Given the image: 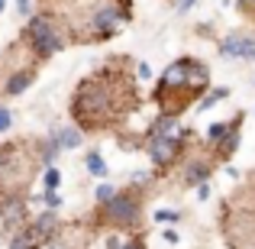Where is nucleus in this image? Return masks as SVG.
Returning a JSON list of instances; mask_svg holds the SVG:
<instances>
[{"instance_id": "nucleus-1", "label": "nucleus", "mask_w": 255, "mask_h": 249, "mask_svg": "<svg viewBox=\"0 0 255 249\" xmlns=\"http://www.w3.org/2000/svg\"><path fill=\"white\" fill-rule=\"evenodd\" d=\"M120 94H136V91L126 81L123 71H117V68H100L91 78H84L78 84L75 97H71V117H75L78 130L94 133V130L110 126V120H117V113L123 110L120 107Z\"/></svg>"}, {"instance_id": "nucleus-2", "label": "nucleus", "mask_w": 255, "mask_h": 249, "mask_svg": "<svg viewBox=\"0 0 255 249\" xmlns=\"http://www.w3.org/2000/svg\"><path fill=\"white\" fill-rule=\"evenodd\" d=\"M23 45L36 58H52L55 55V52L65 45V36L58 32L55 16H52V13H36V16H29L26 32H23Z\"/></svg>"}, {"instance_id": "nucleus-3", "label": "nucleus", "mask_w": 255, "mask_h": 249, "mask_svg": "<svg viewBox=\"0 0 255 249\" xmlns=\"http://www.w3.org/2000/svg\"><path fill=\"white\" fill-rule=\"evenodd\" d=\"M32 178V159L26 156V146H6L0 152V194L10 198L19 194Z\"/></svg>"}, {"instance_id": "nucleus-4", "label": "nucleus", "mask_w": 255, "mask_h": 249, "mask_svg": "<svg viewBox=\"0 0 255 249\" xmlns=\"http://www.w3.org/2000/svg\"><path fill=\"white\" fill-rule=\"evenodd\" d=\"M139 214H142V207H139L136 191H117V198L110 204H104V217L117 227H132L139 220Z\"/></svg>"}, {"instance_id": "nucleus-5", "label": "nucleus", "mask_w": 255, "mask_h": 249, "mask_svg": "<svg viewBox=\"0 0 255 249\" xmlns=\"http://www.w3.org/2000/svg\"><path fill=\"white\" fill-rule=\"evenodd\" d=\"M149 159H152V165H158V168H168L174 165L181 159V152H184V143H181L178 136H158V139H149Z\"/></svg>"}, {"instance_id": "nucleus-6", "label": "nucleus", "mask_w": 255, "mask_h": 249, "mask_svg": "<svg viewBox=\"0 0 255 249\" xmlns=\"http://www.w3.org/2000/svg\"><path fill=\"white\" fill-rule=\"evenodd\" d=\"M0 220H3L6 230H19V227L29 224V217H26V198L10 194V198L0 201Z\"/></svg>"}, {"instance_id": "nucleus-7", "label": "nucleus", "mask_w": 255, "mask_h": 249, "mask_svg": "<svg viewBox=\"0 0 255 249\" xmlns=\"http://www.w3.org/2000/svg\"><path fill=\"white\" fill-rule=\"evenodd\" d=\"M220 52H223V55H233V58H252L255 39L252 36H243V32H233V36L220 39Z\"/></svg>"}, {"instance_id": "nucleus-8", "label": "nucleus", "mask_w": 255, "mask_h": 249, "mask_svg": "<svg viewBox=\"0 0 255 249\" xmlns=\"http://www.w3.org/2000/svg\"><path fill=\"white\" fill-rule=\"evenodd\" d=\"M243 117L246 113H236V117L230 120V130L223 133V136L217 139V162H226V159L233 156V152H236V146H239V126H243Z\"/></svg>"}, {"instance_id": "nucleus-9", "label": "nucleus", "mask_w": 255, "mask_h": 249, "mask_svg": "<svg viewBox=\"0 0 255 249\" xmlns=\"http://www.w3.org/2000/svg\"><path fill=\"white\" fill-rule=\"evenodd\" d=\"M32 81H36V68H13L10 75H6L3 91H0V94H6V97H19Z\"/></svg>"}, {"instance_id": "nucleus-10", "label": "nucleus", "mask_w": 255, "mask_h": 249, "mask_svg": "<svg viewBox=\"0 0 255 249\" xmlns=\"http://www.w3.org/2000/svg\"><path fill=\"white\" fill-rule=\"evenodd\" d=\"M29 230L36 233L39 243L52 240V237L58 233V217H55V211H45V214H39V217H32V220H29Z\"/></svg>"}, {"instance_id": "nucleus-11", "label": "nucleus", "mask_w": 255, "mask_h": 249, "mask_svg": "<svg viewBox=\"0 0 255 249\" xmlns=\"http://www.w3.org/2000/svg\"><path fill=\"white\" fill-rule=\"evenodd\" d=\"M213 172V162L210 159H194V162H187L184 175H181V185H200V181H207Z\"/></svg>"}, {"instance_id": "nucleus-12", "label": "nucleus", "mask_w": 255, "mask_h": 249, "mask_svg": "<svg viewBox=\"0 0 255 249\" xmlns=\"http://www.w3.org/2000/svg\"><path fill=\"white\" fill-rule=\"evenodd\" d=\"M52 139L58 143V149H78V146H81V130H78V126H62Z\"/></svg>"}, {"instance_id": "nucleus-13", "label": "nucleus", "mask_w": 255, "mask_h": 249, "mask_svg": "<svg viewBox=\"0 0 255 249\" xmlns=\"http://www.w3.org/2000/svg\"><path fill=\"white\" fill-rule=\"evenodd\" d=\"M36 246H39V240H36V233L29 230V224L19 227V230L13 233V240H10V249H36Z\"/></svg>"}, {"instance_id": "nucleus-14", "label": "nucleus", "mask_w": 255, "mask_h": 249, "mask_svg": "<svg viewBox=\"0 0 255 249\" xmlns=\"http://www.w3.org/2000/svg\"><path fill=\"white\" fill-rule=\"evenodd\" d=\"M84 168L94 175V178H107V172H110V168H107V162H104V156H100L97 149H91V152H87V159H84Z\"/></svg>"}, {"instance_id": "nucleus-15", "label": "nucleus", "mask_w": 255, "mask_h": 249, "mask_svg": "<svg viewBox=\"0 0 255 249\" xmlns=\"http://www.w3.org/2000/svg\"><path fill=\"white\" fill-rule=\"evenodd\" d=\"M223 97H230V87H210L207 97H200V110H210L213 104H220Z\"/></svg>"}, {"instance_id": "nucleus-16", "label": "nucleus", "mask_w": 255, "mask_h": 249, "mask_svg": "<svg viewBox=\"0 0 255 249\" xmlns=\"http://www.w3.org/2000/svg\"><path fill=\"white\" fill-rule=\"evenodd\" d=\"M42 185H45V191H58V185H62V172H58L55 165H45V172H42Z\"/></svg>"}, {"instance_id": "nucleus-17", "label": "nucleus", "mask_w": 255, "mask_h": 249, "mask_svg": "<svg viewBox=\"0 0 255 249\" xmlns=\"http://www.w3.org/2000/svg\"><path fill=\"white\" fill-rule=\"evenodd\" d=\"M36 201H42V204L49 207V211H55V207H62V194H58V191H42V194H39Z\"/></svg>"}, {"instance_id": "nucleus-18", "label": "nucleus", "mask_w": 255, "mask_h": 249, "mask_svg": "<svg viewBox=\"0 0 255 249\" xmlns=\"http://www.w3.org/2000/svg\"><path fill=\"white\" fill-rule=\"evenodd\" d=\"M226 130H230V120H217V123H213L210 130H207V139H210V143H217V139L223 136Z\"/></svg>"}, {"instance_id": "nucleus-19", "label": "nucleus", "mask_w": 255, "mask_h": 249, "mask_svg": "<svg viewBox=\"0 0 255 249\" xmlns=\"http://www.w3.org/2000/svg\"><path fill=\"white\" fill-rule=\"evenodd\" d=\"M94 198H97V204H110V201L117 198V191H113V185H100L97 191H94Z\"/></svg>"}, {"instance_id": "nucleus-20", "label": "nucleus", "mask_w": 255, "mask_h": 249, "mask_svg": "<svg viewBox=\"0 0 255 249\" xmlns=\"http://www.w3.org/2000/svg\"><path fill=\"white\" fill-rule=\"evenodd\" d=\"M155 220L158 224H174V220H178V211H155Z\"/></svg>"}, {"instance_id": "nucleus-21", "label": "nucleus", "mask_w": 255, "mask_h": 249, "mask_svg": "<svg viewBox=\"0 0 255 249\" xmlns=\"http://www.w3.org/2000/svg\"><path fill=\"white\" fill-rule=\"evenodd\" d=\"M10 123H13V113L6 110V107H0V133L10 130Z\"/></svg>"}, {"instance_id": "nucleus-22", "label": "nucleus", "mask_w": 255, "mask_h": 249, "mask_svg": "<svg viewBox=\"0 0 255 249\" xmlns=\"http://www.w3.org/2000/svg\"><path fill=\"white\" fill-rule=\"evenodd\" d=\"M36 249H68V246H65V243H62L58 237H52V240H45V243H39Z\"/></svg>"}, {"instance_id": "nucleus-23", "label": "nucleus", "mask_w": 255, "mask_h": 249, "mask_svg": "<svg viewBox=\"0 0 255 249\" xmlns=\"http://www.w3.org/2000/svg\"><path fill=\"white\" fill-rule=\"evenodd\" d=\"M29 6H32V0H16V10L23 13V16H32V13H29Z\"/></svg>"}, {"instance_id": "nucleus-24", "label": "nucleus", "mask_w": 255, "mask_h": 249, "mask_svg": "<svg viewBox=\"0 0 255 249\" xmlns=\"http://www.w3.org/2000/svg\"><path fill=\"white\" fill-rule=\"evenodd\" d=\"M194 3H197V0H178V3H174V6H178V13H187V10H191Z\"/></svg>"}, {"instance_id": "nucleus-25", "label": "nucleus", "mask_w": 255, "mask_h": 249, "mask_svg": "<svg viewBox=\"0 0 255 249\" xmlns=\"http://www.w3.org/2000/svg\"><path fill=\"white\" fill-rule=\"evenodd\" d=\"M139 78H152V68L145 62H139Z\"/></svg>"}, {"instance_id": "nucleus-26", "label": "nucleus", "mask_w": 255, "mask_h": 249, "mask_svg": "<svg viewBox=\"0 0 255 249\" xmlns=\"http://www.w3.org/2000/svg\"><path fill=\"white\" fill-rule=\"evenodd\" d=\"M197 198L207 201V198H210V188H207V185H197Z\"/></svg>"}, {"instance_id": "nucleus-27", "label": "nucleus", "mask_w": 255, "mask_h": 249, "mask_svg": "<svg viewBox=\"0 0 255 249\" xmlns=\"http://www.w3.org/2000/svg\"><path fill=\"white\" fill-rule=\"evenodd\" d=\"M165 243H178V230H165Z\"/></svg>"}, {"instance_id": "nucleus-28", "label": "nucleus", "mask_w": 255, "mask_h": 249, "mask_svg": "<svg viewBox=\"0 0 255 249\" xmlns=\"http://www.w3.org/2000/svg\"><path fill=\"white\" fill-rule=\"evenodd\" d=\"M120 249H142V243H139V240H132V243H123Z\"/></svg>"}, {"instance_id": "nucleus-29", "label": "nucleus", "mask_w": 255, "mask_h": 249, "mask_svg": "<svg viewBox=\"0 0 255 249\" xmlns=\"http://www.w3.org/2000/svg\"><path fill=\"white\" fill-rule=\"evenodd\" d=\"M3 6H6V0H0V13H3Z\"/></svg>"}, {"instance_id": "nucleus-30", "label": "nucleus", "mask_w": 255, "mask_h": 249, "mask_svg": "<svg viewBox=\"0 0 255 249\" xmlns=\"http://www.w3.org/2000/svg\"><path fill=\"white\" fill-rule=\"evenodd\" d=\"M252 62H255V52H252Z\"/></svg>"}]
</instances>
